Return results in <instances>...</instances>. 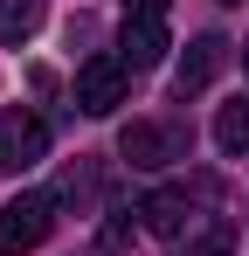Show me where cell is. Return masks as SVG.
Returning <instances> with one entry per match:
<instances>
[{"label": "cell", "mask_w": 249, "mask_h": 256, "mask_svg": "<svg viewBox=\"0 0 249 256\" xmlns=\"http://www.w3.org/2000/svg\"><path fill=\"white\" fill-rule=\"evenodd\" d=\"M48 228H56V201L48 194H21L14 208H0V256H28L48 242Z\"/></svg>", "instance_id": "1"}, {"label": "cell", "mask_w": 249, "mask_h": 256, "mask_svg": "<svg viewBox=\"0 0 249 256\" xmlns=\"http://www.w3.org/2000/svg\"><path fill=\"white\" fill-rule=\"evenodd\" d=\"M124 90H132V70H124L118 56H90L76 70V104L90 111V118H111L124 104Z\"/></svg>", "instance_id": "2"}, {"label": "cell", "mask_w": 249, "mask_h": 256, "mask_svg": "<svg viewBox=\"0 0 249 256\" xmlns=\"http://www.w3.org/2000/svg\"><path fill=\"white\" fill-rule=\"evenodd\" d=\"M48 152V125L35 111H0V173H28Z\"/></svg>", "instance_id": "3"}, {"label": "cell", "mask_w": 249, "mask_h": 256, "mask_svg": "<svg viewBox=\"0 0 249 256\" xmlns=\"http://www.w3.org/2000/svg\"><path fill=\"white\" fill-rule=\"evenodd\" d=\"M118 62L124 70H152V62H166V21L160 14H124V35H118Z\"/></svg>", "instance_id": "4"}, {"label": "cell", "mask_w": 249, "mask_h": 256, "mask_svg": "<svg viewBox=\"0 0 249 256\" xmlns=\"http://www.w3.org/2000/svg\"><path fill=\"white\" fill-rule=\"evenodd\" d=\"M222 62H228V42H222V35H194V42H187V56H180V76H173V84H180V97L208 90L214 76H222Z\"/></svg>", "instance_id": "5"}, {"label": "cell", "mask_w": 249, "mask_h": 256, "mask_svg": "<svg viewBox=\"0 0 249 256\" xmlns=\"http://www.w3.org/2000/svg\"><path fill=\"white\" fill-rule=\"evenodd\" d=\"M118 152L132 160V166H166V160H173V132L152 125V118H138V125H124Z\"/></svg>", "instance_id": "6"}, {"label": "cell", "mask_w": 249, "mask_h": 256, "mask_svg": "<svg viewBox=\"0 0 249 256\" xmlns=\"http://www.w3.org/2000/svg\"><path fill=\"white\" fill-rule=\"evenodd\" d=\"M146 228H152V236H160V242H173V236H187V222H194V214H187V194H146Z\"/></svg>", "instance_id": "7"}, {"label": "cell", "mask_w": 249, "mask_h": 256, "mask_svg": "<svg viewBox=\"0 0 249 256\" xmlns=\"http://www.w3.org/2000/svg\"><path fill=\"white\" fill-rule=\"evenodd\" d=\"M42 21H48V0H0V42H28Z\"/></svg>", "instance_id": "8"}, {"label": "cell", "mask_w": 249, "mask_h": 256, "mask_svg": "<svg viewBox=\"0 0 249 256\" xmlns=\"http://www.w3.org/2000/svg\"><path fill=\"white\" fill-rule=\"evenodd\" d=\"M214 146H222V152H249V104L242 97L214 111Z\"/></svg>", "instance_id": "9"}, {"label": "cell", "mask_w": 249, "mask_h": 256, "mask_svg": "<svg viewBox=\"0 0 249 256\" xmlns=\"http://www.w3.org/2000/svg\"><path fill=\"white\" fill-rule=\"evenodd\" d=\"M132 14H160L166 21V0H132Z\"/></svg>", "instance_id": "10"}, {"label": "cell", "mask_w": 249, "mask_h": 256, "mask_svg": "<svg viewBox=\"0 0 249 256\" xmlns=\"http://www.w3.org/2000/svg\"><path fill=\"white\" fill-rule=\"evenodd\" d=\"M222 7H236V0H222Z\"/></svg>", "instance_id": "11"}, {"label": "cell", "mask_w": 249, "mask_h": 256, "mask_svg": "<svg viewBox=\"0 0 249 256\" xmlns=\"http://www.w3.org/2000/svg\"><path fill=\"white\" fill-rule=\"evenodd\" d=\"M242 56H249V48H242Z\"/></svg>", "instance_id": "12"}]
</instances>
